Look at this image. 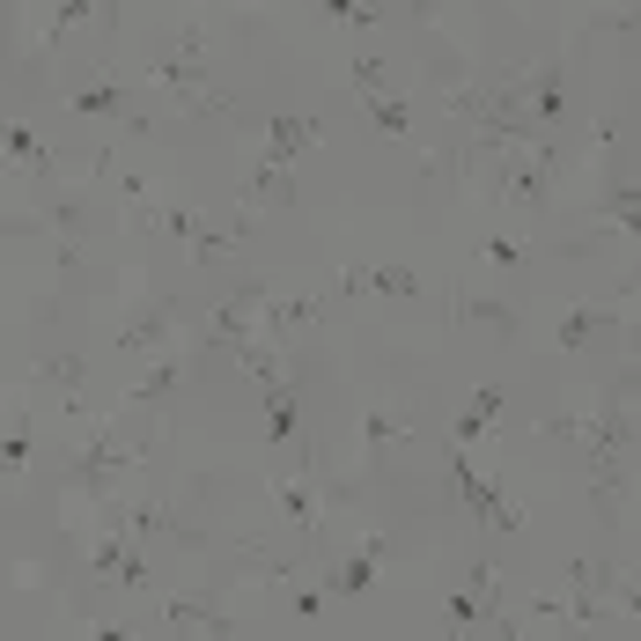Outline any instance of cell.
<instances>
[{
	"label": "cell",
	"instance_id": "obj_3",
	"mask_svg": "<svg viewBox=\"0 0 641 641\" xmlns=\"http://www.w3.org/2000/svg\"><path fill=\"white\" fill-rule=\"evenodd\" d=\"M340 296H420V280H413V273H398V266H346L340 273Z\"/></svg>",
	"mask_w": 641,
	"mask_h": 641
},
{
	"label": "cell",
	"instance_id": "obj_4",
	"mask_svg": "<svg viewBox=\"0 0 641 641\" xmlns=\"http://www.w3.org/2000/svg\"><path fill=\"white\" fill-rule=\"evenodd\" d=\"M406 435H413V413H406V406H369V413H362V465H369L376 450L406 443Z\"/></svg>",
	"mask_w": 641,
	"mask_h": 641
},
{
	"label": "cell",
	"instance_id": "obj_13",
	"mask_svg": "<svg viewBox=\"0 0 641 641\" xmlns=\"http://www.w3.org/2000/svg\"><path fill=\"white\" fill-rule=\"evenodd\" d=\"M597 324H605V310H590V302H575V310L561 318V346H583V340L597 332Z\"/></svg>",
	"mask_w": 641,
	"mask_h": 641
},
{
	"label": "cell",
	"instance_id": "obj_9",
	"mask_svg": "<svg viewBox=\"0 0 641 641\" xmlns=\"http://www.w3.org/2000/svg\"><path fill=\"white\" fill-rule=\"evenodd\" d=\"M163 340H170V318L155 310V318H141V324H125V332H119V354H148V346H163Z\"/></svg>",
	"mask_w": 641,
	"mask_h": 641
},
{
	"label": "cell",
	"instance_id": "obj_1",
	"mask_svg": "<svg viewBox=\"0 0 641 641\" xmlns=\"http://www.w3.org/2000/svg\"><path fill=\"white\" fill-rule=\"evenodd\" d=\"M545 177H553V148H531L501 163V199H545Z\"/></svg>",
	"mask_w": 641,
	"mask_h": 641
},
{
	"label": "cell",
	"instance_id": "obj_2",
	"mask_svg": "<svg viewBox=\"0 0 641 641\" xmlns=\"http://www.w3.org/2000/svg\"><path fill=\"white\" fill-rule=\"evenodd\" d=\"M148 229H170V236H185V244H192V258H207V266H214V258H229V236H214V229L199 222L192 207H163V214H148Z\"/></svg>",
	"mask_w": 641,
	"mask_h": 641
},
{
	"label": "cell",
	"instance_id": "obj_6",
	"mask_svg": "<svg viewBox=\"0 0 641 641\" xmlns=\"http://www.w3.org/2000/svg\"><path fill=\"white\" fill-rule=\"evenodd\" d=\"M273 501L288 509V523H296V531H318V501H310V487H302V479H288V472H280V479H273Z\"/></svg>",
	"mask_w": 641,
	"mask_h": 641
},
{
	"label": "cell",
	"instance_id": "obj_18",
	"mask_svg": "<svg viewBox=\"0 0 641 641\" xmlns=\"http://www.w3.org/2000/svg\"><path fill=\"white\" fill-rule=\"evenodd\" d=\"M0 67H8V45H0Z\"/></svg>",
	"mask_w": 641,
	"mask_h": 641
},
{
	"label": "cell",
	"instance_id": "obj_5",
	"mask_svg": "<svg viewBox=\"0 0 641 641\" xmlns=\"http://www.w3.org/2000/svg\"><path fill=\"white\" fill-rule=\"evenodd\" d=\"M258 318L273 324V340H296V332H310V324L324 318V302H318V296H296V302L266 296V302H258Z\"/></svg>",
	"mask_w": 641,
	"mask_h": 641
},
{
	"label": "cell",
	"instance_id": "obj_8",
	"mask_svg": "<svg viewBox=\"0 0 641 641\" xmlns=\"http://www.w3.org/2000/svg\"><path fill=\"white\" fill-rule=\"evenodd\" d=\"M494 413H501V391H479L465 413H457V428H450V435H457V443H472V435H487V428H494Z\"/></svg>",
	"mask_w": 641,
	"mask_h": 641
},
{
	"label": "cell",
	"instance_id": "obj_15",
	"mask_svg": "<svg viewBox=\"0 0 641 641\" xmlns=\"http://www.w3.org/2000/svg\"><path fill=\"white\" fill-rule=\"evenodd\" d=\"M457 318H479V324H517V310H501V302H457Z\"/></svg>",
	"mask_w": 641,
	"mask_h": 641
},
{
	"label": "cell",
	"instance_id": "obj_16",
	"mask_svg": "<svg viewBox=\"0 0 641 641\" xmlns=\"http://www.w3.org/2000/svg\"><path fill=\"white\" fill-rule=\"evenodd\" d=\"M479 258H494V266H517L523 244H479Z\"/></svg>",
	"mask_w": 641,
	"mask_h": 641
},
{
	"label": "cell",
	"instance_id": "obj_11",
	"mask_svg": "<svg viewBox=\"0 0 641 641\" xmlns=\"http://www.w3.org/2000/svg\"><path fill=\"white\" fill-rule=\"evenodd\" d=\"M170 627H207V634H236L229 612H207V605H170Z\"/></svg>",
	"mask_w": 641,
	"mask_h": 641
},
{
	"label": "cell",
	"instance_id": "obj_7",
	"mask_svg": "<svg viewBox=\"0 0 641 641\" xmlns=\"http://www.w3.org/2000/svg\"><path fill=\"white\" fill-rule=\"evenodd\" d=\"M384 553H391V539H369V545H362V553H354V561L340 567V583H332V590L362 597V590H369V575H376V561H384Z\"/></svg>",
	"mask_w": 641,
	"mask_h": 641
},
{
	"label": "cell",
	"instance_id": "obj_12",
	"mask_svg": "<svg viewBox=\"0 0 641 641\" xmlns=\"http://www.w3.org/2000/svg\"><path fill=\"white\" fill-rule=\"evenodd\" d=\"M369 119L384 125V133H413V119H406V103H398L391 89H369Z\"/></svg>",
	"mask_w": 641,
	"mask_h": 641
},
{
	"label": "cell",
	"instance_id": "obj_10",
	"mask_svg": "<svg viewBox=\"0 0 641 641\" xmlns=\"http://www.w3.org/2000/svg\"><path fill=\"white\" fill-rule=\"evenodd\" d=\"M280 192H288V163H258L251 185H244V207H266V199H280Z\"/></svg>",
	"mask_w": 641,
	"mask_h": 641
},
{
	"label": "cell",
	"instance_id": "obj_14",
	"mask_svg": "<svg viewBox=\"0 0 641 641\" xmlns=\"http://www.w3.org/2000/svg\"><path fill=\"white\" fill-rule=\"evenodd\" d=\"M170 384H177V354H163V362H155V369L133 384V398H141V406H155V398L170 391Z\"/></svg>",
	"mask_w": 641,
	"mask_h": 641
},
{
	"label": "cell",
	"instance_id": "obj_17",
	"mask_svg": "<svg viewBox=\"0 0 641 641\" xmlns=\"http://www.w3.org/2000/svg\"><path fill=\"white\" fill-rule=\"evenodd\" d=\"M324 8H332L340 23H346V15H362V23H369V15H376V8H362V0H324Z\"/></svg>",
	"mask_w": 641,
	"mask_h": 641
}]
</instances>
